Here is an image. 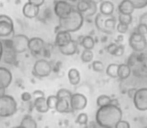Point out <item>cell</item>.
Instances as JSON below:
<instances>
[{
    "mask_svg": "<svg viewBox=\"0 0 147 128\" xmlns=\"http://www.w3.org/2000/svg\"><path fill=\"white\" fill-rule=\"evenodd\" d=\"M114 128H131V127H130V124H129L128 121L121 119L120 121L117 122V124L114 126Z\"/></svg>",
    "mask_w": 147,
    "mask_h": 128,
    "instance_id": "8d00e7d4",
    "label": "cell"
},
{
    "mask_svg": "<svg viewBox=\"0 0 147 128\" xmlns=\"http://www.w3.org/2000/svg\"><path fill=\"white\" fill-rule=\"evenodd\" d=\"M94 59V54L91 49H84L81 55V60H82L84 63H91L93 62Z\"/></svg>",
    "mask_w": 147,
    "mask_h": 128,
    "instance_id": "4316f807",
    "label": "cell"
},
{
    "mask_svg": "<svg viewBox=\"0 0 147 128\" xmlns=\"http://www.w3.org/2000/svg\"><path fill=\"white\" fill-rule=\"evenodd\" d=\"M17 111V103L10 95L0 96V117L6 118L14 115Z\"/></svg>",
    "mask_w": 147,
    "mask_h": 128,
    "instance_id": "3957f363",
    "label": "cell"
},
{
    "mask_svg": "<svg viewBox=\"0 0 147 128\" xmlns=\"http://www.w3.org/2000/svg\"><path fill=\"white\" fill-rule=\"evenodd\" d=\"M85 17L79 12L77 9L74 8L65 17L59 18V26L57 30H65L69 33H76L84 24Z\"/></svg>",
    "mask_w": 147,
    "mask_h": 128,
    "instance_id": "7a4b0ae2",
    "label": "cell"
},
{
    "mask_svg": "<svg viewBox=\"0 0 147 128\" xmlns=\"http://www.w3.org/2000/svg\"><path fill=\"white\" fill-rule=\"evenodd\" d=\"M123 112L119 106L108 104L99 107L96 112V122L102 128H114L117 122L122 119Z\"/></svg>",
    "mask_w": 147,
    "mask_h": 128,
    "instance_id": "6da1fadb",
    "label": "cell"
},
{
    "mask_svg": "<svg viewBox=\"0 0 147 128\" xmlns=\"http://www.w3.org/2000/svg\"><path fill=\"white\" fill-rule=\"evenodd\" d=\"M67 78H69V81L71 83V85L73 86L79 85L81 82L80 72L77 69H75V68H71V69L69 70V72H67Z\"/></svg>",
    "mask_w": 147,
    "mask_h": 128,
    "instance_id": "7402d4cb",
    "label": "cell"
},
{
    "mask_svg": "<svg viewBox=\"0 0 147 128\" xmlns=\"http://www.w3.org/2000/svg\"><path fill=\"white\" fill-rule=\"evenodd\" d=\"M123 54H124V45H118L116 47V49H115V53L113 56H116V57H121V56H123Z\"/></svg>",
    "mask_w": 147,
    "mask_h": 128,
    "instance_id": "f35d334b",
    "label": "cell"
},
{
    "mask_svg": "<svg viewBox=\"0 0 147 128\" xmlns=\"http://www.w3.org/2000/svg\"><path fill=\"white\" fill-rule=\"evenodd\" d=\"M76 9L84 17H91L96 14L98 6L94 0H79Z\"/></svg>",
    "mask_w": 147,
    "mask_h": 128,
    "instance_id": "5b68a950",
    "label": "cell"
},
{
    "mask_svg": "<svg viewBox=\"0 0 147 128\" xmlns=\"http://www.w3.org/2000/svg\"><path fill=\"white\" fill-rule=\"evenodd\" d=\"M117 24V19L114 16H106L104 20V33H112Z\"/></svg>",
    "mask_w": 147,
    "mask_h": 128,
    "instance_id": "44dd1931",
    "label": "cell"
},
{
    "mask_svg": "<svg viewBox=\"0 0 147 128\" xmlns=\"http://www.w3.org/2000/svg\"><path fill=\"white\" fill-rule=\"evenodd\" d=\"M28 39L24 35H13L11 39L7 41V43L15 54H22L28 49Z\"/></svg>",
    "mask_w": 147,
    "mask_h": 128,
    "instance_id": "277c9868",
    "label": "cell"
},
{
    "mask_svg": "<svg viewBox=\"0 0 147 128\" xmlns=\"http://www.w3.org/2000/svg\"><path fill=\"white\" fill-rule=\"evenodd\" d=\"M132 14H123V13H119L118 21L123 24L129 25L132 23Z\"/></svg>",
    "mask_w": 147,
    "mask_h": 128,
    "instance_id": "f1b7e54d",
    "label": "cell"
},
{
    "mask_svg": "<svg viewBox=\"0 0 147 128\" xmlns=\"http://www.w3.org/2000/svg\"><path fill=\"white\" fill-rule=\"evenodd\" d=\"M88 120L89 118L87 113H80L76 119V123L79 124V125H86L88 123Z\"/></svg>",
    "mask_w": 147,
    "mask_h": 128,
    "instance_id": "d6a6232c",
    "label": "cell"
},
{
    "mask_svg": "<svg viewBox=\"0 0 147 128\" xmlns=\"http://www.w3.org/2000/svg\"><path fill=\"white\" fill-rule=\"evenodd\" d=\"M59 51H61V54H63V56H73L78 51V45H77L76 41L71 39L67 45H63V47H59Z\"/></svg>",
    "mask_w": 147,
    "mask_h": 128,
    "instance_id": "2e32d148",
    "label": "cell"
},
{
    "mask_svg": "<svg viewBox=\"0 0 147 128\" xmlns=\"http://www.w3.org/2000/svg\"><path fill=\"white\" fill-rule=\"evenodd\" d=\"M45 0H27V2L31 3V4L35 5V6H42L43 4H45Z\"/></svg>",
    "mask_w": 147,
    "mask_h": 128,
    "instance_id": "b9f144b4",
    "label": "cell"
},
{
    "mask_svg": "<svg viewBox=\"0 0 147 128\" xmlns=\"http://www.w3.org/2000/svg\"><path fill=\"white\" fill-rule=\"evenodd\" d=\"M39 8H40V7L35 6V5L31 4V3H29V2H26L22 7V13H23V15H24V17L32 19L38 16Z\"/></svg>",
    "mask_w": 147,
    "mask_h": 128,
    "instance_id": "5bb4252c",
    "label": "cell"
},
{
    "mask_svg": "<svg viewBox=\"0 0 147 128\" xmlns=\"http://www.w3.org/2000/svg\"><path fill=\"white\" fill-rule=\"evenodd\" d=\"M47 99V105L49 107V109H55V105H57V97L55 95H51L49 96Z\"/></svg>",
    "mask_w": 147,
    "mask_h": 128,
    "instance_id": "1f68e13d",
    "label": "cell"
},
{
    "mask_svg": "<svg viewBox=\"0 0 147 128\" xmlns=\"http://www.w3.org/2000/svg\"><path fill=\"white\" fill-rule=\"evenodd\" d=\"M53 68L49 61L47 60H37L34 63L32 68V75L37 78H45L49 77L51 74Z\"/></svg>",
    "mask_w": 147,
    "mask_h": 128,
    "instance_id": "8992f818",
    "label": "cell"
},
{
    "mask_svg": "<svg viewBox=\"0 0 147 128\" xmlns=\"http://www.w3.org/2000/svg\"><path fill=\"white\" fill-rule=\"evenodd\" d=\"M71 39H71V33L65 30H59L57 31V35H55V45L57 47H63V45H67Z\"/></svg>",
    "mask_w": 147,
    "mask_h": 128,
    "instance_id": "9a60e30c",
    "label": "cell"
},
{
    "mask_svg": "<svg viewBox=\"0 0 147 128\" xmlns=\"http://www.w3.org/2000/svg\"><path fill=\"white\" fill-rule=\"evenodd\" d=\"M81 45L84 47V49H91L92 51L95 47V41L91 35H87V37H83L82 41H81Z\"/></svg>",
    "mask_w": 147,
    "mask_h": 128,
    "instance_id": "d4e9b609",
    "label": "cell"
},
{
    "mask_svg": "<svg viewBox=\"0 0 147 128\" xmlns=\"http://www.w3.org/2000/svg\"><path fill=\"white\" fill-rule=\"evenodd\" d=\"M116 29H117V31H118L119 33H121V35H124V33H126L127 31H128L129 25L123 24V23L119 22L118 24H116Z\"/></svg>",
    "mask_w": 147,
    "mask_h": 128,
    "instance_id": "d590c367",
    "label": "cell"
},
{
    "mask_svg": "<svg viewBox=\"0 0 147 128\" xmlns=\"http://www.w3.org/2000/svg\"><path fill=\"white\" fill-rule=\"evenodd\" d=\"M31 96H33L34 98H37V97H45V93H43L42 91H40V90H36V91H34L32 94H31Z\"/></svg>",
    "mask_w": 147,
    "mask_h": 128,
    "instance_id": "ee69618b",
    "label": "cell"
},
{
    "mask_svg": "<svg viewBox=\"0 0 147 128\" xmlns=\"http://www.w3.org/2000/svg\"><path fill=\"white\" fill-rule=\"evenodd\" d=\"M135 91H136V90H135V89H132V90H129V96H130V97H131V98H132V97H133V95H134Z\"/></svg>",
    "mask_w": 147,
    "mask_h": 128,
    "instance_id": "bcb514c9",
    "label": "cell"
},
{
    "mask_svg": "<svg viewBox=\"0 0 147 128\" xmlns=\"http://www.w3.org/2000/svg\"><path fill=\"white\" fill-rule=\"evenodd\" d=\"M55 110H57L59 113H67V112H71V109L69 107V100L67 99H57V105H55Z\"/></svg>",
    "mask_w": 147,
    "mask_h": 128,
    "instance_id": "ffe728a7",
    "label": "cell"
},
{
    "mask_svg": "<svg viewBox=\"0 0 147 128\" xmlns=\"http://www.w3.org/2000/svg\"><path fill=\"white\" fill-rule=\"evenodd\" d=\"M45 41L40 37H32L28 39V49L33 55H38L43 51Z\"/></svg>",
    "mask_w": 147,
    "mask_h": 128,
    "instance_id": "4fadbf2b",
    "label": "cell"
},
{
    "mask_svg": "<svg viewBox=\"0 0 147 128\" xmlns=\"http://www.w3.org/2000/svg\"><path fill=\"white\" fill-rule=\"evenodd\" d=\"M118 64H110V65L107 67L106 74L111 78H118Z\"/></svg>",
    "mask_w": 147,
    "mask_h": 128,
    "instance_id": "484cf974",
    "label": "cell"
},
{
    "mask_svg": "<svg viewBox=\"0 0 147 128\" xmlns=\"http://www.w3.org/2000/svg\"><path fill=\"white\" fill-rule=\"evenodd\" d=\"M92 69L94 70L95 72L100 73V72H102L103 70H104V65H103V63L100 61H94L92 63Z\"/></svg>",
    "mask_w": 147,
    "mask_h": 128,
    "instance_id": "e575fe53",
    "label": "cell"
},
{
    "mask_svg": "<svg viewBox=\"0 0 147 128\" xmlns=\"http://www.w3.org/2000/svg\"><path fill=\"white\" fill-rule=\"evenodd\" d=\"M14 128H23V127H22V126L19 125V126H16V127H14Z\"/></svg>",
    "mask_w": 147,
    "mask_h": 128,
    "instance_id": "681fc988",
    "label": "cell"
},
{
    "mask_svg": "<svg viewBox=\"0 0 147 128\" xmlns=\"http://www.w3.org/2000/svg\"><path fill=\"white\" fill-rule=\"evenodd\" d=\"M131 75V68L127 64H121L118 66V78L121 80H126Z\"/></svg>",
    "mask_w": 147,
    "mask_h": 128,
    "instance_id": "603a6c76",
    "label": "cell"
},
{
    "mask_svg": "<svg viewBox=\"0 0 147 128\" xmlns=\"http://www.w3.org/2000/svg\"><path fill=\"white\" fill-rule=\"evenodd\" d=\"M118 10H119V13H123V14H132L133 11L135 10V7L130 0H122L118 6Z\"/></svg>",
    "mask_w": 147,
    "mask_h": 128,
    "instance_id": "e0dca14e",
    "label": "cell"
},
{
    "mask_svg": "<svg viewBox=\"0 0 147 128\" xmlns=\"http://www.w3.org/2000/svg\"><path fill=\"white\" fill-rule=\"evenodd\" d=\"M136 31L142 35H147V25L140 24V23H139L138 26H137V28H136Z\"/></svg>",
    "mask_w": 147,
    "mask_h": 128,
    "instance_id": "74e56055",
    "label": "cell"
},
{
    "mask_svg": "<svg viewBox=\"0 0 147 128\" xmlns=\"http://www.w3.org/2000/svg\"><path fill=\"white\" fill-rule=\"evenodd\" d=\"M12 83V74L7 68L0 67V89L6 90Z\"/></svg>",
    "mask_w": 147,
    "mask_h": 128,
    "instance_id": "7c38bea8",
    "label": "cell"
},
{
    "mask_svg": "<svg viewBox=\"0 0 147 128\" xmlns=\"http://www.w3.org/2000/svg\"><path fill=\"white\" fill-rule=\"evenodd\" d=\"M35 110L38 113H47L49 111V107L47 105V99L45 97H37L35 98L34 103H33Z\"/></svg>",
    "mask_w": 147,
    "mask_h": 128,
    "instance_id": "d6986e66",
    "label": "cell"
},
{
    "mask_svg": "<svg viewBox=\"0 0 147 128\" xmlns=\"http://www.w3.org/2000/svg\"><path fill=\"white\" fill-rule=\"evenodd\" d=\"M31 98H32V96H31V94L29 93V92H23V93L21 94V100H22L23 102L30 101Z\"/></svg>",
    "mask_w": 147,
    "mask_h": 128,
    "instance_id": "60d3db41",
    "label": "cell"
},
{
    "mask_svg": "<svg viewBox=\"0 0 147 128\" xmlns=\"http://www.w3.org/2000/svg\"><path fill=\"white\" fill-rule=\"evenodd\" d=\"M122 41H123V35H119V37H117V41H118V43H121Z\"/></svg>",
    "mask_w": 147,
    "mask_h": 128,
    "instance_id": "7dc6e473",
    "label": "cell"
},
{
    "mask_svg": "<svg viewBox=\"0 0 147 128\" xmlns=\"http://www.w3.org/2000/svg\"><path fill=\"white\" fill-rule=\"evenodd\" d=\"M3 51H4V47H3L2 41H0V62H1V60L3 58Z\"/></svg>",
    "mask_w": 147,
    "mask_h": 128,
    "instance_id": "f6af8a7d",
    "label": "cell"
},
{
    "mask_svg": "<svg viewBox=\"0 0 147 128\" xmlns=\"http://www.w3.org/2000/svg\"><path fill=\"white\" fill-rule=\"evenodd\" d=\"M133 103L137 110L146 111L147 110V88H141L135 91L133 95Z\"/></svg>",
    "mask_w": 147,
    "mask_h": 128,
    "instance_id": "9c48e42d",
    "label": "cell"
},
{
    "mask_svg": "<svg viewBox=\"0 0 147 128\" xmlns=\"http://www.w3.org/2000/svg\"><path fill=\"white\" fill-rule=\"evenodd\" d=\"M5 94V90L4 89H0V96H2Z\"/></svg>",
    "mask_w": 147,
    "mask_h": 128,
    "instance_id": "c3c4849f",
    "label": "cell"
},
{
    "mask_svg": "<svg viewBox=\"0 0 147 128\" xmlns=\"http://www.w3.org/2000/svg\"><path fill=\"white\" fill-rule=\"evenodd\" d=\"M111 99H112V98L109 97V96H107V95H100L98 98H97V105H98L99 107L108 105V104L111 103Z\"/></svg>",
    "mask_w": 147,
    "mask_h": 128,
    "instance_id": "f546056e",
    "label": "cell"
},
{
    "mask_svg": "<svg viewBox=\"0 0 147 128\" xmlns=\"http://www.w3.org/2000/svg\"><path fill=\"white\" fill-rule=\"evenodd\" d=\"M99 10L100 13L105 16H111L114 13L115 6L111 1H103L99 6Z\"/></svg>",
    "mask_w": 147,
    "mask_h": 128,
    "instance_id": "ac0fdd59",
    "label": "cell"
},
{
    "mask_svg": "<svg viewBox=\"0 0 147 128\" xmlns=\"http://www.w3.org/2000/svg\"><path fill=\"white\" fill-rule=\"evenodd\" d=\"M55 96L57 97V99L63 98V99L69 100L71 97V91H69V90H67V89H59V91L57 92V95Z\"/></svg>",
    "mask_w": 147,
    "mask_h": 128,
    "instance_id": "4dcf8cb0",
    "label": "cell"
},
{
    "mask_svg": "<svg viewBox=\"0 0 147 128\" xmlns=\"http://www.w3.org/2000/svg\"><path fill=\"white\" fill-rule=\"evenodd\" d=\"M117 43H110V45H108V47H106V51H108L110 55H114V53H115V49H116V47H117Z\"/></svg>",
    "mask_w": 147,
    "mask_h": 128,
    "instance_id": "ab89813d",
    "label": "cell"
},
{
    "mask_svg": "<svg viewBox=\"0 0 147 128\" xmlns=\"http://www.w3.org/2000/svg\"><path fill=\"white\" fill-rule=\"evenodd\" d=\"M14 35V24L10 16L0 14V39L12 37Z\"/></svg>",
    "mask_w": 147,
    "mask_h": 128,
    "instance_id": "52a82bcc",
    "label": "cell"
},
{
    "mask_svg": "<svg viewBox=\"0 0 147 128\" xmlns=\"http://www.w3.org/2000/svg\"><path fill=\"white\" fill-rule=\"evenodd\" d=\"M87 104H88V100L84 94H71V97L69 99V107L71 111H80V110L85 109Z\"/></svg>",
    "mask_w": 147,
    "mask_h": 128,
    "instance_id": "30bf717a",
    "label": "cell"
},
{
    "mask_svg": "<svg viewBox=\"0 0 147 128\" xmlns=\"http://www.w3.org/2000/svg\"><path fill=\"white\" fill-rule=\"evenodd\" d=\"M20 126L23 128H37L36 121L30 115H26L22 118L20 122Z\"/></svg>",
    "mask_w": 147,
    "mask_h": 128,
    "instance_id": "cb8c5ba5",
    "label": "cell"
},
{
    "mask_svg": "<svg viewBox=\"0 0 147 128\" xmlns=\"http://www.w3.org/2000/svg\"><path fill=\"white\" fill-rule=\"evenodd\" d=\"M129 45L134 51L141 53L146 49V37H145V35H142L137 31H134L133 33H131L130 37H129Z\"/></svg>",
    "mask_w": 147,
    "mask_h": 128,
    "instance_id": "ba28073f",
    "label": "cell"
},
{
    "mask_svg": "<svg viewBox=\"0 0 147 128\" xmlns=\"http://www.w3.org/2000/svg\"><path fill=\"white\" fill-rule=\"evenodd\" d=\"M139 23L140 24H144V25H147V13H143L142 15L140 16V20H139Z\"/></svg>",
    "mask_w": 147,
    "mask_h": 128,
    "instance_id": "7bdbcfd3",
    "label": "cell"
},
{
    "mask_svg": "<svg viewBox=\"0 0 147 128\" xmlns=\"http://www.w3.org/2000/svg\"><path fill=\"white\" fill-rule=\"evenodd\" d=\"M105 18H106L105 15L99 13V14L96 15V19H95V24H96L97 28H98L99 30L102 31V33H104V20H105Z\"/></svg>",
    "mask_w": 147,
    "mask_h": 128,
    "instance_id": "83f0119b",
    "label": "cell"
},
{
    "mask_svg": "<svg viewBox=\"0 0 147 128\" xmlns=\"http://www.w3.org/2000/svg\"><path fill=\"white\" fill-rule=\"evenodd\" d=\"M74 9L73 5L67 0H55V13L59 18L65 17Z\"/></svg>",
    "mask_w": 147,
    "mask_h": 128,
    "instance_id": "8fae6325",
    "label": "cell"
},
{
    "mask_svg": "<svg viewBox=\"0 0 147 128\" xmlns=\"http://www.w3.org/2000/svg\"><path fill=\"white\" fill-rule=\"evenodd\" d=\"M135 9H143L147 6V0H130Z\"/></svg>",
    "mask_w": 147,
    "mask_h": 128,
    "instance_id": "836d02e7",
    "label": "cell"
}]
</instances>
